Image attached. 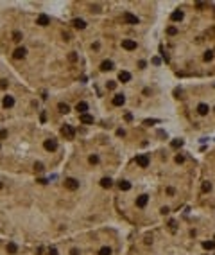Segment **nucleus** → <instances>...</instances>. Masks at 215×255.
<instances>
[{"instance_id":"nucleus-1","label":"nucleus","mask_w":215,"mask_h":255,"mask_svg":"<svg viewBox=\"0 0 215 255\" xmlns=\"http://www.w3.org/2000/svg\"><path fill=\"white\" fill-rule=\"evenodd\" d=\"M61 135L65 137V139H74V135H75V131H74V128L72 126H68V124H65L63 128H61Z\"/></svg>"},{"instance_id":"nucleus-2","label":"nucleus","mask_w":215,"mask_h":255,"mask_svg":"<svg viewBox=\"0 0 215 255\" xmlns=\"http://www.w3.org/2000/svg\"><path fill=\"white\" fill-rule=\"evenodd\" d=\"M65 187L68 189V190H77L79 189V182L75 178H66L65 180Z\"/></svg>"},{"instance_id":"nucleus-3","label":"nucleus","mask_w":215,"mask_h":255,"mask_svg":"<svg viewBox=\"0 0 215 255\" xmlns=\"http://www.w3.org/2000/svg\"><path fill=\"white\" fill-rule=\"evenodd\" d=\"M43 147H45L47 151H56V149H57V142H56V139H47L45 144H43Z\"/></svg>"},{"instance_id":"nucleus-4","label":"nucleus","mask_w":215,"mask_h":255,"mask_svg":"<svg viewBox=\"0 0 215 255\" xmlns=\"http://www.w3.org/2000/svg\"><path fill=\"white\" fill-rule=\"evenodd\" d=\"M124 22L129 24V25H136L138 24V18L133 15V13H124Z\"/></svg>"},{"instance_id":"nucleus-5","label":"nucleus","mask_w":215,"mask_h":255,"mask_svg":"<svg viewBox=\"0 0 215 255\" xmlns=\"http://www.w3.org/2000/svg\"><path fill=\"white\" fill-rule=\"evenodd\" d=\"M122 49H126V50H135V49H136V41H133V40H122Z\"/></svg>"},{"instance_id":"nucleus-6","label":"nucleus","mask_w":215,"mask_h":255,"mask_svg":"<svg viewBox=\"0 0 215 255\" xmlns=\"http://www.w3.org/2000/svg\"><path fill=\"white\" fill-rule=\"evenodd\" d=\"M136 164L140 167H149V158H147V155H138L136 156Z\"/></svg>"},{"instance_id":"nucleus-7","label":"nucleus","mask_w":215,"mask_h":255,"mask_svg":"<svg viewBox=\"0 0 215 255\" xmlns=\"http://www.w3.org/2000/svg\"><path fill=\"white\" fill-rule=\"evenodd\" d=\"M147 201H149V196H147V194H140V196L136 198V207L143 208V207L147 205Z\"/></svg>"},{"instance_id":"nucleus-8","label":"nucleus","mask_w":215,"mask_h":255,"mask_svg":"<svg viewBox=\"0 0 215 255\" xmlns=\"http://www.w3.org/2000/svg\"><path fill=\"white\" fill-rule=\"evenodd\" d=\"M25 54H27V49L18 47V49L13 52V58H15V59H22V58H25Z\"/></svg>"},{"instance_id":"nucleus-9","label":"nucleus","mask_w":215,"mask_h":255,"mask_svg":"<svg viewBox=\"0 0 215 255\" xmlns=\"http://www.w3.org/2000/svg\"><path fill=\"white\" fill-rule=\"evenodd\" d=\"M48 22H50V18H48L47 15H39V16H38V20H36V24H38V25H41V27L48 25Z\"/></svg>"},{"instance_id":"nucleus-10","label":"nucleus","mask_w":215,"mask_h":255,"mask_svg":"<svg viewBox=\"0 0 215 255\" xmlns=\"http://www.w3.org/2000/svg\"><path fill=\"white\" fill-rule=\"evenodd\" d=\"M79 121L83 124H93V117L88 115V113H83V115H79Z\"/></svg>"},{"instance_id":"nucleus-11","label":"nucleus","mask_w":215,"mask_h":255,"mask_svg":"<svg viewBox=\"0 0 215 255\" xmlns=\"http://www.w3.org/2000/svg\"><path fill=\"white\" fill-rule=\"evenodd\" d=\"M2 104H4V108H13V106H15V99L11 97V95H6Z\"/></svg>"},{"instance_id":"nucleus-12","label":"nucleus","mask_w":215,"mask_h":255,"mask_svg":"<svg viewBox=\"0 0 215 255\" xmlns=\"http://www.w3.org/2000/svg\"><path fill=\"white\" fill-rule=\"evenodd\" d=\"M183 16H185V15H183V11H181V9H178V11H174V13L170 15L172 22H181V20H183Z\"/></svg>"},{"instance_id":"nucleus-13","label":"nucleus","mask_w":215,"mask_h":255,"mask_svg":"<svg viewBox=\"0 0 215 255\" xmlns=\"http://www.w3.org/2000/svg\"><path fill=\"white\" fill-rule=\"evenodd\" d=\"M118 79H120L122 83H127V81H131V74H129L127 70H120V74H118Z\"/></svg>"},{"instance_id":"nucleus-14","label":"nucleus","mask_w":215,"mask_h":255,"mask_svg":"<svg viewBox=\"0 0 215 255\" xmlns=\"http://www.w3.org/2000/svg\"><path fill=\"white\" fill-rule=\"evenodd\" d=\"M124 102H126V97H124L122 93H117L115 97H113V104H115V106H122Z\"/></svg>"},{"instance_id":"nucleus-15","label":"nucleus","mask_w":215,"mask_h":255,"mask_svg":"<svg viewBox=\"0 0 215 255\" xmlns=\"http://www.w3.org/2000/svg\"><path fill=\"white\" fill-rule=\"evenodd\" d=\"M75 110H77L81 115H83V113H86V111H88V102H84V101H83V102H77Z\"/></svg>"},{"instance_id":"nucleus-16","label":"nucleus","mask_w":215,"mask_h":255,"mask_svg":"<svg viewBox=\"0 0 215 255\" xmlns=\"http://www.w3.org/2000/svg\"><path fill=\"white\" fill-rule=\"evenodd\" d=\"M111 68H113V61L106 59V61H102V63H100V70H102V72H106V70H111Z\"/></svg>"},{"instance_id":"nucleus-17","label":"nucleus","mask_w":215,"mask_h":255,"mask_svg":"<svg viewBox=\"0 0 215 255\" xmlns=\"http://www.w3.org/2000/svg\"><path fill=\"white\" fill-rule=\"evenodd\" d=\"M197 111H199V115H208V111H210V108H208V104H204V102H201V104L197 106Z\"/></svg>"},{"instance_id":"nucleus-18","label":"nucleus","mask_w":215,"mask_h":255,"mask_svg":"<svg viewBox=\"0 0 215 255\" xmlns=\"http://www.w3.org/2000/svg\"><path fill=\"white\" fill-rule=\"evenodd\" d=\"M72 24H74L75 29H84V27H86V22H84V20H81V18H75Z\"/></svg>"},{"instance_id":"nucleus-19","label":"nucleus","mask_w":215,"mask_h":255,"mask_svg":"<svg viewBox=\"0 0 215 255\" xmlns=\"http://www.w3.org/2000/svg\"><path fill=\"white\" fill-rule=\"evenodd\" d=\"M118 189L120 190H129L131 189V183L127 182V180H120V182H118Z\"/></svg>"},{"instance_id":"nucleus-20","label":"nucleus","mask_w":215,"mask_h":255,"mask_svg":"<svg viewBox=\"0 0 215 255\" xmlns=\"http://www.w3.org/2000/svg\"><path fill=\"white\" fill-rule=\"evenodd\" d=\"M57 108H59L61 113H68V111H70V106H68L66 102H59V104H57Z\"/></svg>"},{"instance_id":"nucleus-21","label":"nucleus","mask_w":215,"mask_h":255,"mask_svg":"<svg viewBox=\"0 0 215 255\" xmlns=\"http://www.w3.org/2000/svg\"><path fill=\"white\" fill-rule=\"evenodd\" d=\"M100 185L104 187V189H109L111 185H113V182H111V178H102L100 180Z\"/></svg>"},{"instance_id":"nucleus-22","label":"nucleus","mask_w":215,"mask_h":255,"mask_svg":"<svg viewBox=\"0 0 215 255\" xmlns=\"http://www.w3.org/2000/svg\"><path fill=\"white\" fill-rule=\"evenodd\" d=\"M203 248L204 250H213L215 248V241H204L203 242Z\"/></svg>"},{"instance_id":"nucleus-23","label":"nucleus","mask_w":215,"mask_h":255,"mask_svg":"<svg viewBox=\"0 0 215 255\" xmlns=\"http://www.w3.org/2000/svg\"><path fill=\"white\" fill-rule=\"evenodd\" d=\"M16 252H18V246H16L15 242H9V244H7V253L13 255V253H16Z\"/></svg>"},{"instance_id":"nucleus-24","label":"nucleus","mask_w":215,"mask_h":255,"mask_svg":"<svg viewBox=\"0 0 215 255\" xmlns=\"http://www.w3.org/2000/svg\"><path fill=\"white\" fill-rule=\"evenodd\" d=\"M170 146L174 147V149H178V147H181V146H183V140H181V139H174V140L170 142Z\"/></svg>"},{"instance_id":"nucleus-25","label":"nucleus","mask_w":215,"mask_h":255,"mask_svg":"<svg viewBox=\"0 0 215 255\" xmlns=\"http://www.w3.org/2000/svg\"><path fill=\"white\" fill-rule=\"evenodd\" d=\"M204 61H212L213 59V50H208V52H204Z\"/></svg>"},{"instance_id":"nucleus-26","label":"nucleus","mask_w":215,"mask_h":255,"mask_svg":"<svg viewBox=\"0 0 215 255\" xmlns=\"http://www.w3.org/2000/svg\"><path fill=\"white\" fill-rule=\"evenodd\" d=\"M210 190H212V183L210 182H204L203 183V192H210Z\"/></svg>"},{"instance_id":"nucleus-27","label":"nucleus","mask_w":215,"mask_h":255,"mask_svg":"<svg viewBox=\"0 0 215 255\" xmlns=\"http://www.w3.org/2000/svg\"><path fill=\"white\" fill-rule=\"evenodd\" d=\"M99 255H111V248H108V246H104V248H100Z\"/></svg>"},{"instance_id":"nucleus-28","label":"nucleus","mask_w":215,"mask_h":255,"mask_svg":"<svg viewBox=\"0 0 215 255\" xmlns=\"http://www.w3.org/2000/svg\"><path fill=\"white\" fill-rule=\"evenodd\" d=\"M88 162H90L91 165H93V164H99V156H97V155H91V156L88 158Z\"/></svg>"},{"instance_id":"nucleus-29","label":"nucleus","mask_w":215,"mask_h":255,"mask_svg":"<svg viewBox=\"0 0 215 255\" xmlns=\"http://www.w3.org/2000/svg\"><path fill=\"white\" fill-rule=\"evenodd\" d=\"M34 169H36L38 173H43V169H45V167H43V164H41V162H38V164H34Z\"/></svg>"},{"instance_id":"nucleus-30","label":"nucleus","mask_w":215,"mask_h":255,"mask_svg":"<svg viewBox=\"0 0 215 255\" xmlns=\"http://www.w3.org/2000/svg\"><path fill=\"white\" fill-rule=\"evenodd\" d=\"M13 40H15V41H20V40H22V33L15 31V33H13Z\"/></svg>"},{"instance_id":"nucleus-31","label":"nucleus","mask_w":215,"mask_h":255,"mask_svg":"<svg viewBox=\"0 0 215 255\" xmlns=\"http://www.w3.org/2000/svg\"><path fill=\"white\" fill-rule=\"evenodd\" d=\"M169 228H170V232H176V221H169Z\"/></svg>"},{"instance_id":"nucleus-32","label":"nucleus","mask_w":215,"mask_h":255,"mask_svg":"<svg viewBox=\"0 0 215 255\" xmlns=\"http://www.w3.org/2000/svg\"><path fill=\"white\" fill-rule=\"evenodd\" d=\"M7 88V79H0V90H6Z\"/></svg>"},{"instance_id":"nucleus-33","label":"nucleus","mask_w":215,"mask_h":255,"mask_svg":"<svg viewBox=\"0 0 215 255\" xmlns=\"http://www.w3.org/2000/svg\"><path fill=\"white\" fill-rule=\"evenodd\" d=\"M167 33L174 36V34H178V29H176V27H169V29H167Z\"/></svg>"},{"instance_id":"nucleus-34","label":"nucleus","mask_w":215,"mask_h":255,"mask_svg":"<svg viewBox=\"0 0 215 255\" xmlns=\"http://www.w3.org/2000/svg\"><path fill=\"white\" fill-rule=\"evenodd\" d=\"M108 88H109V90H115V88H117V83H115V81H109V83H108Z\"/></svg>"},{"instance_id":"nucleus-35","label":"nucleus","mask_w":215,"mask_h":255,"mask_svg":"<svg viewBox=\"0 0 215 255\" xmlns=\"http://www.w3.org/2000/svg\"><path fill=\"white\" fill-rule=\"evenodd\" d=\"M176 162H178V164H183V162H185V156H183V155H178V156H176Z\"/></svg>"},{"instance_id":"nucleus-36","label":"nucleus","mask_w":215,"mask_h":255,"mask_svg":"<svg viewBox=\"0 0 215 255\" xmlns=\"http://www.w3.org/2000/svg\"><path fill=\"white\" fill-rule=\"evenodd\" d=\"M48 255H59V253H57L56 248H50V250H48Z\"/></svg>"},{"instance_id":"nucleus-37","label":"nucleus","mask_w":215,"mask_h":255,"mask_svg":"<svg viewBox=\"0 0 215 255\" xmlns=\"http://www.w3.org/2000/svg\"><path fill=\"white\" fill-rule=\"evenodd\" d=\"M68 58H70V61H75V59H77V54H75V52H72Z\"/></svg>"},{"instance_id":"nucleus-38","label":"nucleus","mask_w":215,"mask_h":255,"mask_svg":"<svg viewBox=\"0 0 215 255\" xmlns=\"http://www.w3.org/2000/svg\"><path fill=\"white\" fill-rule=\"evenodd\" d=\"M6 137H7V130H2L0 131V139H6Z\"/></svg>"},{"instance_id":"nucleus-39","label":"nucleus","mask_w":215,"mask_h":255,"mask_svg":"<svg viewBox=\"0 0 215 255\" xmlns=\"http://www.w3.org/2000/svg\"><path fill=\"white\" fill-rule=\"evenodd\" d=\"M117 135H118V137H124V135H126V131L120 128V130H117Z\"/></svg>"},{"instance_id":"nucleus-40","label":"nucleus","mask_w":215,"mask_h":255,"mask_svg":"<svg viewBox=\"0 0 215 255\" xmlns=\"http://www.w3.org/2000/svg\"><path fill=\"white\" fill-rule=\"evenodd\" d=\"M160 212H161V214H163V216H165V214H169V207H163V208H161Z\"/></svg>"},{"instance_id":"nucleus-41","label":"nucleus","mask_w":215,"mask_h":255,"mask_svg":"<svg viewBox=\"0 0 215 255\" xmlns=\"http://www.w3.org/2000/svg\"><path fill=\"white\" fill-rule=\"evenodd\" d=\"M152 63H154V65H160L161 61H160V58H152Z\"/></svg>"},{"instance_id":"nucleus-42","label":"nucleus","mask_w":215,"mask_h":255,"mask_svg":"<svg viewBox=\"0 0 215 255\" xmlns=\"http://www.w3.org/2000/svg\"><path fill=\"white\" fill-rule=\"evenodd\" d=\"M145 65H147L145 61H140V63H138V67H140V68H145Z\"/></svg>"},{"instance_id":"nucleus-43","label":"nucleus","mask_w":215,"mask_h":255,"mask_svg":"<svg viewBox=\"0 0 215 255\" xmlns=\"http://www.w3.org/2000/svg\"><path fill=\"white\" fill-rule=\"evenodd\" d=\"M154 122H156V121H151V119H147V121L143 122V124H147V126H151V124H154Z\"/></svg>"},{"instance_id":"nucleus-44","label":"nucleus","mask_w":215,"mask_h":255,"mask_svg":"<svg viewBox=\"0 0 215 255\" xmlns=\"http://www.w3.org/2000/svg\"><path fill=\"white\" fill-rule=\"evenodd\" d=\"M70 255H81V253H79V250H75V248H74V250L70 252Z\"/></svg>"},{"instance_id":"nucleus-45","label":"nucleus","mask_w":215,"mask_h":255,"mask_svg":"<svg viewBox=\"0 0 215 255\" xmlns=\"http://www.w3.org/2000/svg\"><path fill=\"white\" fill-rule=\"evenodd\" d=\"M38 182H39V183H41V185H45V183H48V182H47V180H45V178H39V180H38Z\"/></svg>"},{"instance_id":"nucleus-46","label":"nucleus","mask_w":215,"mask_h":255,"mask_svg":"<svg viewBox=\"0 0 215 255\" xmlns=\"http://www.w3.org/2000/svg\"><path fill=\"white\" fill-rule=\"evenodd\" d=\"M2 187H4V183H2V182H0V189H2Z\"/></svg>"}]
</instances>
